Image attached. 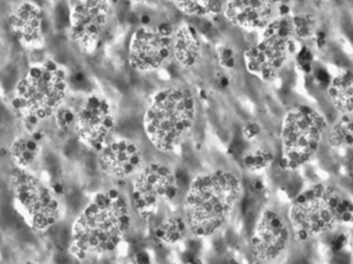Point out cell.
I'll return each instance as SVG.
<instances>
[{"label": "cell", "mask_w": 353, "mask_h": 264, "mask_svg": "<svg viewBox=\"0 0 353 264\" xmlns=\"http://www.w3.org/2000/svg\"><path fill=\"white\" fill-rule=\"evenodd\" d=\"M292 30L297 37L306 39L310 37L315 31L316 22L311 14L303 13L294 16L290 20Z\"/></svg>", "instance_id": "603a6c76"}, {"label": "cell", "mask_w": 353, "mask_h": 264, "mask_svg": "<svg viewBox=\"0 0 353 264\" xmlns=\"http://www.w3.org/2000/svg\"><path fill=\"white\" fill-rule=\"evenodd\" d=\"M260 128L257 124H248L243 130V134L246 136V139H252L255 136L259 135Z\"/></svg>", "instance_id": "4316f807"}, {"label": "cell", "mask_w": 353, "mask_h": 264, "mask_svg": "<svg viewBox=\"0 0 353 264\" xmlns=\"http://www.w3.org/2000/svg\"><path fill=\"white\" fill-rule=\"evenodd\" d=\"M180 191L176 173L170 167L150 164L139 171L132 182V207L141 219H152L162 206L175 201Z\"/></svg>", "instance_id": "ba28073f"}, {"label": "cell", "mask_w": 353, "mask_h": 264, "mask_svg": "<svg viewBox=\"0 0 353 264\" xmlns=\"http://www.w3.org/2000/svg\"><path fill=\"white\" fill-rule=\"evenodd\" d=\"M143 162L141 148L130 139L111 141L99 152V168L104 174L115 179L138 174Z\"/></svg>", "instance_id": "5bb4252c"}, {"label": "cell", "mask_w": 353, "mask_h": 264, "mask_svg": "<svg viewBox=\"0 0 353 264\" xmlns=\"http://www.w3.org/2000/svg\"><path fill=\"white\" fill-rule=\"evenodd\" d=\"M326 127L325 118L312 108H292L283 122L282 167L296 169L306 163L317 152Z\"/></svg>", "instance_id": "52a82bcc"}, {"label": "cell", "mask_w": 353, "mask_h": 264, "mask_svg": "<svg viewBox=\"0 0 353 264\" xmlns=\"http://www.w3.org/2000/svg\"><path fill=\"white\" fill-rule=\"evenodd\" d=\"M137 263H150V258H148V254L145 252H139V254H137L136 256Z\"/></svg>", "instance_id": "f1b7e54d"}, {"label": "cell", "mask_w": 353, "mask_h": 264, "mask_svg": "<svg viewBox=\"0 0 353 264\" xmlns=\"http://www.w3.org/2000/svg\"><path fill=\"white\" fill-rule=\"evenodd\" d=\"M131 223L129 203L119 190L99 192L74 221L70 252L80 261L108 258L122 244Z\"/></svg>", "instance_id": "6da1fadb"}, {"label": "cell", "mask_w": 353, "mask_h": 264, "mask_svg": "<svg viewBox=\"0 0 353 264\" xmlns=\"http://www.w3.org/2000/svg\"><path fill=\"white\" fill-rule=\"evenodd\" d=\"M174 4L181 12L194 17L205 18L216 16L224 11V1L211 0H192V1H174Z\"/></svg>", "instance_id": "44dd1931"}, {"label": "cell", "mask_w": 353, "mask_h": 264, "mask_svg": "<svg viewBox=\"0 0 353 264\" xmlns=\"http://www.w3.org/2000/svg\"><path fill=\"white\" fill-rule=\"evenodd\" d=\"M347 242V238H345V236L341 235L340 237L336 238V240L334 241L333 245V250L334 252H339L343 247V245Z\"/></svg>", "instance_id": "83f0119b"}, {"label": "cell", "mask_w": 353, "mask_h": 264, "mask_svg": "<svg viewBox=\"0 0 353 264\" xmlns=\"http://www.w3.org/2000/svg\"><path fill=\"white\" fill-rule=\"evenodd\" d=\"M290 20L271 22L263 32V38L245 53L246 68L263 81H270L287 61L292 52Z\"/></svg>", "instance_id": "9c48e42d"}, {"label": "cell", "mask_w": 353, "mask_h": 264, "mask_svg": "<svg viewBox=\"0 0 353 264\" xmlns=\"http://www.w3.org/2000/svg\"><path fill=\"white\" fill-rule=\"evenodd\" d=\"M329 96L336 110L345 114L352 112V76L350 72L334 79L329 88Z\"/></svg>", "instance_id": "d6986e66"}, {"label": "cell", "mask_w": 353, "mask_h": 264, "mask_svg": "<svg viewBox=\"0 0 353 264\" xmlns=\"http://www.w3.org/2000/svg\"><path fill=\"white\" fill-rule=\"evenodd\" d=\"M68 30L72 41L88 54L94 52L110 21V1H69Z\"/></svg>", "instance_id": "30bf717a"}, {"label": "cell", "mask_w": 353, "mask_h": 264, "mask_svg": "<svg viewBox=\"0 0 353 264\" xmlns=\"http://www.w3.org/2000/svg\"><path fill=\"white\" fill-rule=\"evenodd\" d=\"M352 203L333 187L319 184L299 194L292 203L290 222L301 241L332 230L352 219Z\"/></svg>", "instance_id": "5b68a950"}, {"label": "cell", "mask_w": 353, "mask_h": 264, "mask_svg": "<svg viewBox=\"0 0 353 264\" xmlns=\"http://www.w3.org/2000/svg\"><path fill=\"white\" fill-rule=\"evenodd\" d=\"M275 1H227L225 2V17L234 26L248 31L265 29L273 16Z\"/></svg>", "instance_id": "2e32d148"}, {"label": "cell", "mask_w": 353, "mask_h": 264, "mask_svg": "<svg viewBox=\"0 0 353 264\" xmlns=\"http://www.w3.org/2000/svg\"><path fill=\"white\" fill-rule=\"evenodd\" d=\"M173 54L183 68H190L197 63L201 54V43L194 27L182 25L174 32Z\"/></svg>", "instance_id": "e0dca14e"}, {"label": "cell", "mask_w": 353, "mask_h": 264, "mask_svg": "<svg viewBox=\"0 0 353 264\" xmlns=\"http://www.w3.org/2000/svg\"><path fill=\"white\" fill-rule=\"evenodd\" d=\"M221 84H222V87H227L228 84H229L227 78L223 77L222 80H221Z\"/></svg>", "instance_id": "4dcf8cb0"}, {"label": "cell", "mask_w": 353, "mask_h": 264, "mask_svg": "<svg viewBox=\"0 0 353 264\" xmlns=\"http://www.w3.org/2000/svg\"><path fill=\"white\" fill-rule=\"evenodd\" d=\"M273 161V155L264 150H253L243 156V162L246 168L252 171H259L270 165Z\"/></svg>", "instance_id": "cb8c5ba5"}, {"label": "cell", "mask_w": 353, "mask_h": 264, "mask_svg": "<svg viewBox=\"0 0 353 264\" xmlns=\"http://www.w3.org/2000/svg\"><path fill=\"white\" fill-rule=\"evenodd\" d=\"M187 230V220L185 221L181 217L176 216L167 217L155 229V236L161 242L173 245L183 240Z\"/></svg>", "instance_id": "ffe728a7"}, {"label": "cell", "mask_w": 353, "mask_h": 264, "mask_svg": "<svg viewBox=\"0 0 353 264\" xmlns=\"http://www.w3.org/2000/svg\"><path fill=\"white\" fill-rule=\"evenodd\" d=\"M238 176L224 170L201 173L190 182L185 196L188 226L196 237H208L231 217L241 196Z\"/></svg>", "instance_id": "3957f363"}, {"label": "cell", "mask_w": 353, "mask_h": 264, "mask_svg": "<svg viewBox=\"0 0 353 264\" xmlns=\"http://www.w3.org/2000/svg\"><path fill=\"white\" fill-rule=\"evenodd\" d=\"M290 235L289 226L281 214L274 210H265L252 234L253 256L261 261L278 258L287 249Z\"/></svg>", "instance_id": "4fadbf2b"}, {"label": "cell", "mask_w": 353, "mask_h": 264, "mask_svg": "<svg viewBox=\"0 0 353 264\" xmlns=\"http://www.w3.org/2000/svg\"><path fill=\"white\" fill-rule=\"evenodd\" d=\"M10 186L14 205L30 228L46 232L61 219L59 194L27 169L15 167L11 171Z\"/></svg>", "instance_id": "8992f818"}, {"label": "cell", "mask_w": 353, "mask_h": 264, "mask_svg": "<svg viewBox=\"0 0 353 264\" xmlns=\"http://www.w3.org/2000/svg\"><path fill=\"white\" fill-rule=\"evenodd\" d=\"M330 143L334 147L341 145H352V119L345 116L336 125L330 134Z\"/></svg>", "instance_id": "7402d4cb"}, {"label": "cell", "mask_w": 353, "mask_h": 264, "mask_svg": "<svg viewBox=\"0 0 353 264\" xmlns=\"http://www.w3.org/2000/svg\"><path fill=\"white\" fill-rule=\"evenodd\" d=\"M196 104L189 90L169 88L152 97L145 115L143 130L153 147L169 152L183 142L194 127Z\"/></svg>", "instance_id": "277c9868"}, {"label": "cell", "mask_w": 353, "mask_h": 264, "mask_svg": "<svg viewBox=\"0 0 353 264\" xmlns=\"http://www.w3.org/2000/svg\"><path fill=\"white\" fill-rule=\"evenodd\" d=\"M317 77L321 82H327L329 80L328 73L323 70L318 72Z\"/></svg>", "instance_id": "f546056e"}, {"label": "cell", "mask_w": 353, "mask_h": 264, "mask_svg": "<svg viewBox=\"0 0 353 264\" xmlns=\"http://www.w3.org/2000/svg\"><path fill=\"white\" fill-rule=\"evenodd\" d=\"M69 82L66 70L53 60L37 62L28 69L14 88L11 99L27 133L39 131L66 104Z\"/></svg>", "instance_id": "7a4b0ae2"}, {"label": "cell", "mask_w": 353, "mask_h": 264, "mask_svg": "<svg viewBox=\"0 0 353 264\" xmlns=\"http://www.w3.org/2000/svg\"><path fill=\"white\" fill-rule=\"evenodd\" d=\"M115 126L112 103L101 94H90L76 110L74 132L83 145L101 152Z\"/></svg>", "instance_id": "8fae6325"}, {"label": "cell", "mask_w": 353, "mask_h": 264, "mask_svg": "<svg viewBox=\"0 0 353 264\" xmlns=\"http://www.w3.org/2000/svg\"><path fill=\"white\" fill-rule=\"evenodd\" d=\"M9 29L23 46L39 48L44 43V14L36 2L23 1L9 16Z\"/></svg>", "instance_id": "9a60e30c"}, {"label": "cell", "mask_w": 353, "mask_h": 264, "mask_svg": "<svg viewBox=\"0 0 353 264\" xmlns=\"http://www.w3.org/2000/svg\"><path fill=\"white\" fill-rule=\"evenodd\" d=\"M174 29L169 23L139 28L129 43V63L139 72L157 70L173 54Z\"/></svg>", "instance_id": "7c38bea8"}, {"label": "cell", "mask_w": 353, "mask_h": 264, "mask_svg": "<svg viewBox=\"0 0 353 264\" xmlns=\"http://www.w3.org/2000/svg\"><path fill=\"white\" fill-rule=\"evenodd\" d=\"M218 61L225 69H232L234 66V55L233 50L229 48H221L218 52Z\"/></svg>", "instance_id": "484cf974"}, {"label": "cell", "mask_w": 353, "mask_h": 264, "mask_svg": "<svg viewBox=\"0 0 353 264\" xmlns=\"http://www.w3.org/2000/svg\"><path fill=\"white\" fill-rule=\"evenodd\" d=\"M41 132L38 131L18 136L14 141L10 155L16 167L27 169L37 161L41 152Z\"/></svg>", "instance_id": "ac0fdd59"}, {"label": "cell", "mask_w": 353, "mask_h": 264, "mask_svg": "<svg viewBox=\"0 0 353 264\" xmlns=\"http://www.w3.org/2000/svg\"><path fill=\"white\" fill-rule=\"evenodd\" d=\"M75 119L76 110L69 108L66 104L58 110L54 117L55 124L57 125V128L62 132H68L70 130L74 129Z\"/></svg>", "instance_id": "d4e9b609"}]
</instances>
